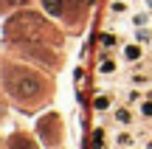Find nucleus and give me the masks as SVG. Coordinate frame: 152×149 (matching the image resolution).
I'll list each match as a JSON object with an SVG mask.
<instances>
[{"label": "nucleus", "instance_id": "nucleus-1", "mask_svg": "<svg viewBox=\"0 0 152 149\" xmlns=\"http://www.w3.org/2000/svg\"><path fill=\"white\" fill-rule=\"evenodd\" d=\"M59 6H62L59 0H48V9H51V11H59Z\"/></svg>", "mask_w": 152, "mask_h": 149}]
</instances>
